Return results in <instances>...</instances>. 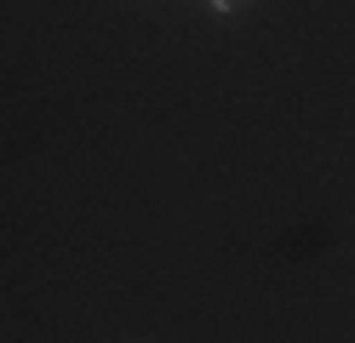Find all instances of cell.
<instances>
[{"mask_svg":"<svg viewBox=\"0 0 355 343\" xmlns=\"http://www.w3.org/2000/svg\"><path fill=\"white\" fill-rule=\"evenodd\" d=\"M235 6H247V0H212V12H235Z\"/></svg>","mask_w":355,"mask_h":343,"instance_id":"6da1fadb","label":"cell"}]
</instances>
